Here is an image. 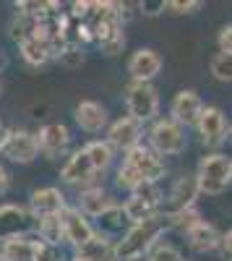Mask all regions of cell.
Returning <instances> with one entry per match:
<instances>
[{"label":"cell","instance_id":"obj_39","mask_svg":"<svg viewBox=\"0 0 232 261\" xmlns=\"http://www.w3.org/2000/svg\"><path fill=\"white\" fill-rule=\"evenodd\" d=\"M11 188V172L6 170V165L0 162V196H6Z\"/></svg>","mask_w":232,"mask_h":261},{"label":"cell","instance_id":"obj_1","mask_svg":"<svg viewBox=\"0 0 232 261\" xmlns=\"http://www.w3.org/2000/svg\"><path fill=\"white\" fill-rule=\"evenodd\" d=\"M167 235L164 227V217H154V220H146L138 225H131L128 232H125L120 241H115V251L120 261H138L146 258L152 253V248Z\"/></svg>","mask_w":232,"mask_h":261},{"label":"cell","instance_id":"obj_44","mask_svg":"<svg viewBox=\"0 0 232 261\" xmlns=\"http://www.w3.org/2000/svg\"><path fill=\"white\" fill-rule=\"evenodd\" d=\"M138 261H146V258H138Z\"/></svg>","mask_w":232,"mask_h":261},{"label":"cell","instance_id":"obj_40","mask_svg":"<svg viewBox=\"0 0 232 261\" xmlns=\"http://www.w3.org/2000/svg\"><path fill=\"white\" fill-rule=\"evenodd\" d=\"M8 136H11V128L0 125V154H3V149H6V144H8Z\"/></svg>","mask_w":232,"mask_h":261},{"label":"cell","instance_id":"obj_15","mask_svg":"<svg viewBox=\"0 0 232 261\" xmlns=\"http://www.w3.org/2000/svg\"><path fill=\"white\" fill-rule=\"evenodd\" d=\"M16 165H32L37 157H39V141H37V134L26 128H11V136H8V144L3 149V154Z\"/></svg>","mask_w":232,"mask_h":261},{"label":"cell","instance_id":"obj_36","mask_svg":"<svg viewBox=\"0 0 232 261\" xmlns=\"http://www.w3.org/2000/svg\"><path fill=\"white\" fill-rule=\"evenodd\" d=\"M217 47H219V53H229L232 55V24H224L217 32Z\"/></svg>","mask_w":232,"mask_h":261},{"label":"cell","instance_id":"obj_23","mask_svg":"<svg viewBox=\"0 0 232 261\" xmlns=\"http://www.w3.org/2000/svg\"><path fill=\"white\" fill-rule=\"evenodd\" d=\"M94 227H97V232H102L104 238H110V241H120V238L128 232V227H131V220L125 217V212H123V204L118 201L110 212H104L99 220L94 222Z\"/></svg>","mask_w":232,"mask_h":261},{"label":"cell","instance_id":"obj_34","mask_svg":"<svg viewBox=\"0 0 232 261\" xmlns=\"http://www.w3.org/2000/svg\"><path fill=\"white\" fill-rule=\"evenodd\" d=\"M201 8H204L201 0H167V13L170 16H191Z\"/></svg>","mask_w":232,"mask_h":261},{"label":"cell","instance_id":"obj_7","mask_svg":"<svg viewBox=\"0 0 232 261\" xmlns=\"http://www.w3.org/2000/svg\"><path fill=\"white\" fill-rule=\"evenodd\" d=\"M104 139L110 141V146H112L115 151H120V154H128L131 149H136L138 144L146 141V125L138 123V120L131 118V115H120L118 120L110 123Z\"/></svg>","mask_w":232,"mask_h":261},{"label":"cell","instance_id":"obj_37","mask_svg":"<svg viewBox=\"0 0 232 261\" xmlns=\"http://www.w3.org/2000/svg\"><path fill=\"white\" fill-rule=\"evenodd\" d=\"M125 42H128V37H125V34H120V37H115L112 42H107V45H102L99 50H102V55L115 58V55H120V53L125 50Z\"/></svg>","mask_w":232,"mask_h":261},{"label":"cell","instance_id":"obj_6","mask_svg":"<svg viewBox=\"0 0 232 261\" xmlns=\"http://www.w3.org/2000/svg\"><path fill=\"white\" fill-rule=\"evenodd\" d=\"M60 180L66 183L68 188H76V191L92 188V186L99 183V175H97V170L92 167L83 146L73 149L71 154L66 157V162H63V167H60Z\"/></svg>","mask_w":232,"mask_h":261},{"label":"cell","instance_id":"obj_21","mask_svg":"<svg viewBox=\"0 0 232 261\" xmlns=\"http://www.w3.org/2000/svg\"><path fill=\"white\" fill-rule=\"evenodd\" d=\"M83 151H86V157H89V162H92V167L97 170L99 178L107 175L112 167H118V165H115L118 151L110 146L107 139H92V141H86V144H83Z\"/></svg>","mask_w":232,"mask_h":261},{"label":"cell","instance_id":"obj_32","mask_svg":"<svg viewBox=\"0 0 232 261\" xmlns=\"http://www.w3.org/2000/svg\"><path fill=\"white\" fill-rule=\"evenodd\" d=\"M146 261H185V256H183V251L172 241L162 238V241L152 248V253L146 256Z\"/></svg>","mask_w":232,"mask_h":261},{"label":"cell","instance_id":"obj_3","mask_svg":"<svg viewBox=\"0 0 232 261\" xmlns=\"http://www.w3.org/2000/svg\"><path fill=\"white\" fill-rule=\"evenodd\" d=\"M146 144L164 160L185 154L191 141H188V130L180 123H175L170 115H159L152 125H146Z\"/></svg>","mask_w":232,"mask_h":261},{"label":"cell","instance_id":"obj_42","mask_svg":"<svg viewBox=\"0 0 232 261\" xmlns=\"http://www.w3.org/2000/svg\"><path fill=\"white\" fill-rule=\"evenodd\" d=\"M229 141H232V125H229Z\"/></svg>","mask_w":232,"mask_h":261},{"label":"cell","instance_id":"obj_45","mask_svg":"<svg viewBox=\"0 0 232 261\" xmlns=\"http://www.w3.org/2000/svg\"><path fill=\"white\" fill-rule=\"evenodd\" d=\"M185 261H191V258H185Z\"/></svg>","mask_w":232,"mask_h":261},{"label":"cell","instance_id":"obj_18","mask_svg":"<svg viewBox=\"0 0 232 261\" xmlns=\"http://www.w3.org/2000/svg\"><path fill=\"white\" fill-rule=\"evenodd\" d=\"M115 204H118V199L112 196V191L104 188L102 183H97V186H92V188H83V191H78V196H76V206L86 214L92 222H97L99 217H102L104 212H110Z\"/></svg>","mask_w":232,"mask_h":261},{"label":"cell","instance_id":"obj_26","mask_svg":"<svg viewBox=\"0 0 232 261\" xmlns=\"http://www.w3.org/2000/svg\"><path fill=\"white\" fill-rule=\"evenodd\" d=\"M120 204H123L125 217L131 220V225H138V222H146V220H154V217L162 214L159 206H154V204H149V201L138 199V196H133V193H131V196H125Z\"/></svg>","mask_w":232,"mask_h":261},{"label":"cell","instance_id":"obj_2","mask_svg":"<svg viewBox=\"0 0 232 261\" xmlns=\"http://www.w3.org/2000/svg\"><path fill=\"white\" fill-rule=\"evenodd\" d=\"M196 178L204 196H222L232 188V157L224 151H206L196 165Z\"/></svg>","mask_w":232,"mask_h":261},{"label":"cell","instance_id":"obj_17","mask_svg":"<svg viewBox=\"0 0 232 261\" xmlns=\"http://www.w3.org/2000/svg\"><path fill=\"white\" fill-rule=\"evenodd\" d=\"M29 209L37 220H42V217H55V214H63L68 209V199L57 186H39L29 193Z\"/></svg>","mask_w":232,"mask_h":261},{"label":"cell","instance_id":"obj_25","mask_svg":"<svg viewBox=\"0 0 232 261\" xmlns=\"http://www.w3.org/2000/svg\"><path fill=\"white\" fill-rule=\"evenodd\" d=\"M164 217V227L167 232H180V235H188L204 217L198 212V206H191V209H178V212H162Z\"/></svg>","mask_w":232,"mask_h":261},{"label":"cell","instance_id":"obj_22","mask_svg":"<svg viewBox=\"0 0 232 261\" xmlns=\"http://www.w3.org/2000/svg\"><path fill=\"white\" fill-rule=\"evenodd\" d=\"M76 261H120L118 251H115V241L104 238L102 232H97L89 243H83L81 248L73 251Z\"/></svg>","mask_w":232,"mask_h":261},{"label":"cell","instance_id":"obj_4","mask_svg":"<svg viewBox=\"0 0 232 261\" xmlns=\"http://www.w3.org/2000/svg\"><path fill=\"white\" fill-rule=\"evenodd\" d=\"M159 110H162V99L154 84L128 81V86H125V115L136 118L143 125H152L159 118Z\"/></svg>","mask_w":232,"mask_h":261},{"label":"cell","instance_id":"obj_5","mask_svg":"<svg viewBox=\"0 0 232 261\" xmlns=\"http://www.w3.org/2000/svg\"><path fill=\"white\" fill-rule=\"evenodd\" d=\"M229 125L232 123L219 105H206L193 130L206 151H219V146H224V141L229 139Z\"/></svg>","mask_w":232,"mask_h":261},{"label":"cell","instance_id":"obj_38","mask_svg":"<svg viewBox=\"0 0 232 261\" xmlns=\"http://www.w3.org/2000/svg\"><path fill=\"white\" fill-rule=\"evenodd\" d=\"M219 256L224 261H232V227L222 235V246H219Z\"/></svg>","mask_w":232,"mask_h":261},{"label":"cell","instance_id":"obj_16","mask_svg":"<svg viewBox=\"0 0 232 261\" xmlns=\"http://www.w3.org/2000/svg\"><path fill=\"white\" fill-rule=\"evenodd\" d=\"M73 120L76 125L89 136H97V134H107L110 128V115H107V107L97 99H81L73 110Z\"/></svg>","mask_w":232,"mask_h":261},{"label":"cell","instance_id":"obj_27","mask_svg":"<svg viewBox=\"0 0 232 261\" xmlns=\"http://www.w3.org/2000/svg\"><path fill=\"white\" fill-rule=\"evenodd\" d=\"M42 243H50V246H63L66 243V235H63V217H42L37 220V232H34Z\"/></svg>","mask_w":232,"mask_h":261},{"label":"cell","instance_id":"obj_41","mask_svg":"<svg viewBox=\"0 0 232 261\" xmlns=\"http://www.w3.org/2000/svg\"><path fill=\"white\" fill-rule=\"evenodd\" d=\"M3 65H6V55L0 53V71H3Z\"/></svg>","mask_w":232,"mask_h":261},{"label":"cell","instance_id":"obj_30","mask_svg":"<svg viewBox=\"0 0 232 261\" xmlns=\"http://www.w3.org/2000/svg\"><path fill=\"white\" fill-rule=\"evenodd\" d=\"M209 73L219 84H232V55L229 53H214L209 58Z\"/></svg>","mask_w":232,"mask_h":261},{"label":"cell","instance_id":"obj_19","mask_svg":"<svg viewBox=\"0 0 232 261\" xmlns=\"http://www.w3.org/2000/svg\"><path fill=\"white\" fill-rule=\"evenodd\" d=\"M222 230L214 225V222H209V220H201L191 232L185 235V243L188 248H191L193 253H214L219 251L222 246Z\"/></svg>","mask_w":232,"mask_h":261},{"label":"cell","instance_id":"obj_9","mask_svg":"<svg viewBox=\"0 0 232 261\" xmlns=\"http://www.w3.org/2000/svg\"><path fill=\"white\" fill-rule=\"evenodd\" d=\"M37 217L32 214L29 204H0V241L16 235H34Z\"/></svg>","mask_w":232,"mask_h":261},{"label":"cell","instance_id":"obj_8","mask_svg":"<svg viewBox=\"0 0 232 261\" xmlns=\"http://www.w3.org/2000/svg\"><path fill=\"white\" fill-rule=\"evenodd\" d=\"M123 160L128 162L146 183H162L167 178V162L146 141L138 144L136 149H131L128 154H123Z\"/></svg>","mask_w":232,"mask_h":261},{"label":"cell","instance_id":"obj_31","mask_svg":"<svg viewBox=\"0 0 232 261\" xmlns=\"http://www.w3.org/2000/svg\"><path fill=\"white\" fill-rule=\"evenodd\" d=\"M55 63L60 65V68H66V71H76V68H81V65L86 63V47L68 42V45L60 50V55L55 58Z\"/></svg>","mask_w":232,"mask_h":261},{"label":"cell","instance_id":"obj_28","mask_svg":"<svg viewBox=\"0 0 232 261\" xmlns=\"http://www.w3.org/2000/svg\"><path fill=\"white\" fill-rule=\"evenodd\" d=\"M141 183H146L141 175H138V172L128 165V162H125V160H120L118 162V167H115V188L118 191H123L125 196H131Z\"/></svg>","mask_w":232,"mask_h":261},{"label":"cell","instance_id":"obj_43","mask_svg":"<svg viewBox=\"0 0 232 261\" xmlns=\"http://www.w3.org/2000/svg\"><path fill=\"white\" fill-rule=\"evenodd\" d=\"M0 261H6V258H3V256H0Z\"/></svg>","mask_w":232,"mask_h":261},{"label":"cell","instance_id":"obj_29","mask_svg":"<svg viewBox=\"0 0 232 261\" xmlns=\"http://www.w3.org/2000/svg\"><path fill=\"white\" fill-rule=\"evenodd\" d=\"M37 21H39V18H32V16H24V13H13L11 24H8V37L21 45L24 39L34 37V32H37Z\"/></svg>","mask_w":232,"mask_h":261},{"label":"cell","instance_id":"obj_14","mask_svg":"<svg viewBox=\"0 0 232 261\" xmlns=\"http://www.w3.org/2000/svg\"><path fill=\"white\" fill-rule=\"evenodd\" d=\"M39 154L45 160H60L71 149V128L66 123H45L37 130Z\"/></svg>","mask_w":232,"mask_h":261},{"label":"cell","instance_id":"obj_24","mask_svg":"<svg viewBox=\"0 0 232 261\" xmlns=\"http://www.w3.org/2000/svg\"><path fill=\"white\" fill-rule=\"evenodd\" d=\"M18 53L21 58H24L26 65H32V68H42V65H47L50 60H55V50L47 39L42 37H29L18 45Z\"/></svg>","mask_w":232,"mask_h":261},{"label":"cell","instance_id":"obj_11","mask_svg":"<svg viewBox=\"0 0 232 261\" xmlns=\"http://www.w3.org/2000/svg\"><path fill=\"white\" fill-rule=\"evenodd\" d=\"M164 68V58L159 50L154 47H138L131 53L128 63H125V71H128L131 81L138 84H152Z\"/></svg>","mask_w":232,"mask_h":261},{"label":"cell","instance_id":"obj_12","mask_svg":"<svg viewBox=\"0 0 232 261\" xmlns=\"http://www.w3.org/2000/svg\"><path fill=\"white\" fill-rule=\"evenodd\" d=\"M198 196H204V193H201V186H198V178H196V172H183L180 178H175V180H172L170 191H167L162 212L191 209V206H196Z\"/></svg>","mask_w":232,"mask_h":261},{"label":"cell","instance_id":"obj_46","mask_svg":"<svg viewBox=\"0 0 232 261\" xmlns=\"http://www.w3.org/2000/svg\"><path fill=\"white\" fill-rule=\"evenodd\" d=\"M0 125H3V123H0Z\"/></svg>","mask_w":232,"mask_h":261},{"label":"cell","instance_id":"obj_10","mask_svg":"<svg viewBox=\"0 0 232 261\" xmlns=\"http://www.w3.org/2000/svg\"><path fill=\"white\" fill-rule=\"evenodd\" d=\"M204 97L196 89H178L170 99V107H167V115H170L175 123H180L185 130L188 128H196L201 113H204Z\"/></svg>","mask_w":232,"mask_h":261},{"label":"cell","instance_id":"obj_35","mask_svg":"<svg viewBox=\"0 0 232 261\" xmlns=\"http://www.w3.org/2000/svg\"><path fill=\"white\" fill-rule=\"evenodd\" d=\"M138 11H141L143 16H149V18L162 16V13H167V0H141Z\"/></svg>","mask_w":232,"mask_h":261},{"label":"cell","instance_id":"obj_20","mask_svg":"<svg viewBox=\"0 0 232 261\" xmlns=\"http://www.w3.org/2000/svg\"><path fill=\"white\" fill-rule=\"evenodd\" d=\"M39 238L37 235H16L0 241V256L6 261H37Z\"/></svg>","mask_w":232,"mask_h":261},{"label":"cell","instance_id":"obj_13","mask_svg":"<svg viewBox=\"0 0 232 261\" xmlns=\"http://www.w3.org/2000/svg\"><path fill=\"white\" fill-rule=\"evenodd\" d=\"M63 217V235H66V246H71L73 251L81 248L83 243H89L97 235L94 222L83 214L76 204H68V209L60 214Z\"/></svg>","mask_w":232,"mask_h":261},{"label":"cell","instance_id":"obj_33","mask_svg":"<svg viewBox=\"0 0 232 261\" xmlns=\"http://www.w3.org/2000/svg\"><path fill=\"white\" fill-rule=\"evenodd\" d=\"M133 196H138V199H143V201H149V204H154V206H164V191H162V186L159 183H141L136 191H133Z\"/></svg>","mask_w":232,"mask_h":261}]
</instances>
